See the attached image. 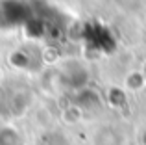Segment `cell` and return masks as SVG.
<instances>
[{
  "label": "cell",
  "instance_id": "cell-1",
  "mask_svg": "<svg viewBox=\"0 0 146 145\" xmlns=\"http://www.w3.org/2000/svg\"><path fill=\"white\" fill-rule=\"evenodd\" d=\"M30 101H32V93L22 84L0 89V112L4 115H21L28 108Z\"/></svg>",
  "mask_w": 146,
  "mask_h": 145
},
{
  "label": "cell",
  "instance_id": "cell-2",
  "mask_svg": "<svg viewBox=\"0 0 146 145\" xmlns=\"http://www.w3.org/2000/svg\"><path fill=\"white\" fill-rule=\"evenodd\" d=\"M32 19L30 7L21 0H0V28L22 26Z\"/></svg>",
  "mask_w": 146,
  "mask_h": 145
}]
</instances>
